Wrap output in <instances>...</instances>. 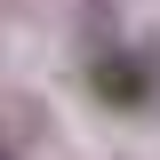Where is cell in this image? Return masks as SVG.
I'll list each match as a JSON object with an SVG mask.
<instances>
[{
	"mask_svg": "<svg viewBox=\"0 0 160 160\" xmlns=\"http://www.w3.org/2000/svg\"><path fill=\"white\" fill-rule=\"evenodd\" d=\"M96 88H104L112 104H144V96H152V72H144V56H120V64L96 72Z\"/></svg>",
	"mask_w": 160,
	"mask_h": 160,
	"instance_id": "cell-1",
	"label": "cell"
},
{
	"mask_svg": "<svg viewBox=\"0 0 160 160\" xmlns=\"http://www.w3.org/2000/svg\"><path fill=\"white\" fill-rule=\"evenodd\" d=\"M0 160H16V152H8V144H0Z\"/></svg>",
	"mask_w": 160,
	"mask_h": 160,
	"instance_id": "cell-2",
	"label": "cell"
}]
</instances>
